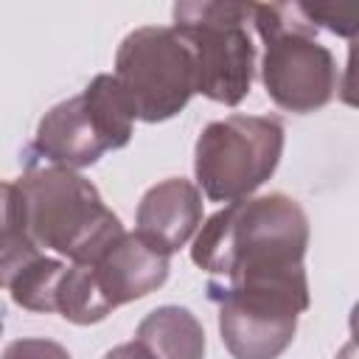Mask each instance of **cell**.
<instances>
[{
  "label": "cell",
  "instance_id": "cell-1",
  "mask_svg": "<svg viewBox=\"0 0 359 359\" xmlns=\"http://www.w3.org/2000/svg\"><path fill=\"white\" fill-rule=\"evenodd\" d=\"M309 216L286 194H264L216 210L191 247V258L213 280L283 272L303 266Z\"/></svg>",
  "mask_w": 359,
  "mask_h": 359
},
{
  "label": "cell",
  "instance_id": "cell-2",
  "mask_svg": "<svg viewBox=\"0 0 359 359\" xmlns=\"http://www.w3.org/2000/svg\"><path fill=\"white\" fill-rule=\"evenodd\" d=\"M14 185L25 236L36 250H53L70 264H90L123 236L121 219L104 205L98 188L70 168L28 165Z\"/></svg>",
  "mask_w": 359,
  "mask_h": 359
},
{
  "label": "cell",
  "instance_id": "cell-3",
  "mask_svg": "<svg viewBox=\"0 0 359 359\" xmlns=\"http://www.w3.org/2000/svg\"><path fill=\"white\" fill-rule=\"evenodd\" d=\"M208 297L219 306V334L233 359H278L311 303L306 266L236 280L210 278Z\"/></svg>",
  "mask_w": 359,
  "mask_h": 359
},
{
  "label": "cell",
  "instance_id": "cell-4",
  "mask_svg": "<svg viewBox=\"0 0 359 359\" xmlns=\"http://www.w3.org/2000/svg\"><path fill=\"white\" fill-rule=\"evenodd\" d=\"M252 25L264 42L261 84L272 104L294 115L323 109L337 93L339 70L297 3H252Z\"/></svg>",
  "mask_w": 359,
  "mask_h": 359
},
{
  "label": "cell",
  "instance_id": "cell-5",
  "mask_svg": "<svg viewBox=\"0 0 359 359\" xmlns=\"http://www.w3.org/2000/svg\"><path fill=\"white\" fill-rule=\"evenodd\" d=\"M171 17V28L194 53L196 93L224 107L241 104L255 76V45L247 31L252 3H177Z\"/></svg>",
  "mask_w": 359,
  "mask_h": 359
},
{
  "label": "cell",
  "instance_id": "cell-6",
  "mask_svg": "<svg viewBox=\"0 0 359 359\" xmlns=\"http://www.w3.org/2000/svg\"><path fill=\"white\" fill-rule=\"evenodd\" d=\"M132 109L112 73H101L79 95L42 115L28 154L45 160V165L76 171L98 163L107 151L123 149L132 140Z\"/></svg>",
  "mask_w": 359,
  "mask_h": 359
},
{
  "label": "cell",
  "instance_id": "cell-7",
  "mask_svg": "<svg viewBox=\"0 0 359 359\" xmlns=\"http://www.w3.org/2000/svg\"><path fill=\"white\" fill-rule=\"evenodd\" d=\"M112 79L135 121L160 123L180 115L196 95V65L171 25H143L123 36Z\"/></svg>",
  "mask_w": 359,
  "mask_h": 359
},
{
  "label": "cell",
  "instance_id": "cell-8",
  "mask_svg": "<svg viewBox=\"0 0 359 359\" xmlns=\"http://www.w3.org/2000/svg\"><path fill=\"white\" fill-rule=\"evenodd\" d=\"M283 123L269 115H227L210 121L194 149V174L213 202L252 196L278 168L283 154Z\"/></svg>",
  "mask_w": 359,
  "mask_h": 359
},
{
  "label": "cell",
  "instance_id": "cell-9",
  "mask_svg": "<svg viewBox=\"0 0 359 359\" xmlns=\"http://www.w3.org/2000/svg\"><path fill=\"white\" fill-rule=\"evenodd\" d=\"M87 266L93 272L101 297L109 303L112 311L123 303L157 292L168 280V269H171L168 255L157 252L137 233H126V230Z\"/></svg>",
  "mask_w": 359,
  "mask_h": 359
},
{
  "label": "cell",
  "instance_id": "cell-10",
  "mask_svg": "<svg viewBox=\"0 0 359 359\" xmlns=\"http://www.w3.org/2000/svg\"><path fill=\"white\" fill-rule=\"evenodd\" d=\"M137 236L163 255H174L202 224V194L191 180L168 177L151 185L135 213Z\"/></svg>",
  "mask_w": 359,
  "mask_h": 359
},
{
  "label": "cell",
  "instance_id": "cell-11",
  "mask_svg": "<svg viewBox=\"0 0 359 359\" xmlns=\"http://www.w3.org/2000/svg\"><path fill=\"white\" fill-rule=\"evenodd\" d=\"M135 342L151 359H202L205 356V328L182 306H160L149 311L135 331Z\"/></svg>",
  "mask_w": 359,
  "mask_h": 359
},
{
  "label": "cell",
  "instance_id": "cell-12",
  "mask_svg": "<svg viewBox=\"0 0 359 359\" xmlns=\"http://www.w3.org/2000/svg\"><path fill=\"white\" fill-rule=\"evenodd\" d=\"M39 255L22 227L20 191L14 182L0 180V289L11 283V278Z\"/></svg>",
  "mask_w": 359,
  "mask_h": 359
},
{
  "label": "cell",
  "instance_id": "cell-13",
  "mask_svg": "<svg viewBox=\"0 0 359 359\" xmlns=\"http://www.w3.org/2000/svg\"><path fill=\"white\" fill-rule=\"evenodd\" d=\"M65 269V261L59 258H48V255H36L34 261H28L8 283L11 300L20 309L28 311H39V314H53V289L56 280Z\"/></svg>",
  "mask_w": 359,
  "mask_h": 359
},
{
  "label": "cell",
  "instance_id": "cell-14",
  "mask_svg": "<svg viewBox=\"0 0 359 359\" xmlns=\"http://www.w3.org/2000/svg\"><path fill=\"white\" fill-rule=\"evenodd\" d=\"M297 11L317 28H328L339 36H353L359 28V8L356 6H337V3H297Z\"/></svg>",
  "mask_w": 359,
  "mask_h": 359
},
{
  "label": "cell",
  "instance_id": "cell-15",
  "mask_svg": "<svg viewBox=\"0 0 359 359\" xmlns=\"http://www.w3.org/2000/svg\"><path fill=\"white\" fill-rule=\"evenodd\" d=\"M0 359H70L67 348L45 339V337H25V339H14L3 348Z\"/></svg>",
  "mask_w": 359,
  "mask_h": 359
},
{
  "label": "cell",
  "instance_id": "cell-16",
  "mask_svg": "<svg viewBox=\"0 0 359 359\" xmlns=\"http://www.w3.org/2000/svg\"><path fill=\"white\" fill-rule=\"evenodd\" d=\"M104 359H151L135 339L132 342H123V345H118V348H112V351H107L104 353Z\"/></svg>",
  "mask_w": 359,
  "mask_h": 359
},
{
  "label": "cell",
  "instance_id": "cell-17",
  "mask_svg": "<svg viewBox=\"0 0 359 359\" xmlns=\"http://www.w3.org/2000/svg\"><path fill=\"white\" fill-rule=\"evenodd\" d=\"M0 334H3V320H0Z\"/></svg>",
  "mask_w": 359,
  "mask_h": 359
}]
</instances>
